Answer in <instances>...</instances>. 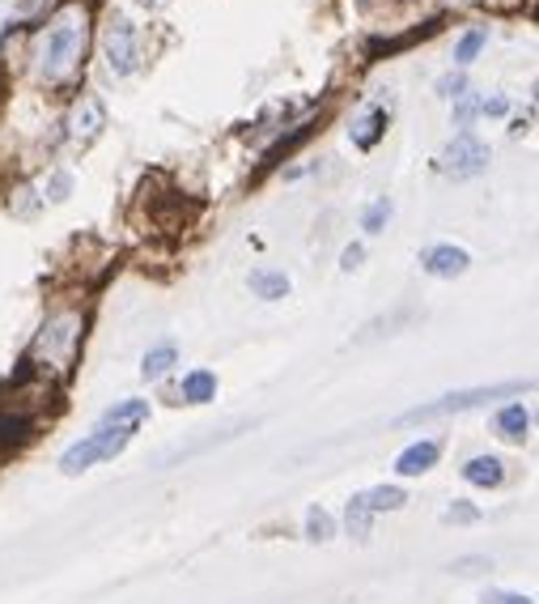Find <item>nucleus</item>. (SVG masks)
<instances>
[{
  "label": "nucleus",
  "instance_id": "1a4fd4ad",
  "mask_svg": "<svg viewBox=\"0 0 539 604\" xmlns=\"http://www.w3.org/2000/svg\"><path fill=\"white\" fill-rule=\"evenodd\" d=\"M438 456H442V447H438L433 438H421V443H412V447L399 452L396 473L399 477H421V473H429V468L438 464Z\"/></svg>",
  "mask_w": 539,
  "mask_h": 604
},
{
  "label": "nucleus",
  "instance_id": "0eeeda50",
  "mask_svg": "<svg viewBox=\"0 0 539 604\" xmlns=\"http://www.w3.org/2000/svg\"><path fill=\"white\" fill-rule=\"evenodd\" d=\"M485 167H489V146L480 137H471V132H459L442 154V170L455 175V179H471V175H480Z\"/></svg>",
  "mask_w": 539,
  "mask_h": 604
},
{
  "label": "nucleus",
  "instance_id": "a211bd4d",
  "mask_svg": "<svg viewBox=\"0 0 539 604\" xmlns=\"http://www.w3.org/2000/svg\"><path fill=\"white\" fill-rule=\"evenodd\" d=\"M174 358H179V354H174V345H158V349H149V354H144L141 375L149 379V384H153V379H162L166 370L174 366Z\"/></svg>",
  "mask_w": 539,
  "mask_h": 604
},
{
  "label": "nucleus",
  "instance_id": "aec40b11",
  "mask_svg": "<svg viewBox=\"0 0 539 604\" xmlns=\"http://www.w3.org/2000/svg\"><path fill=\"white\" fill-rule=\"evenodd\" d=\"M306 536H310V541H331V536H336V524H331V515L323 507H310V515H306Z\"/></svg>",
  "mask_w": 539,
  "mask_h": 604
},
{
  "label": "nucleus",
  "instance_id": "c756f323",
  "mask_svg": "<svg viewBox=\"0 0 539 604\" xmlns=\"http://www.w3.org/2000/svg\"><path fill=\"white\" fill-rule=\"evenodd\" d=\"M345 268H357L361 265V247H345V260H340Z\"/></svg>",
  "mask_w": 539,
  "mask_h": 604
},
{
  "label": "nucleus",
  "instance_id": "dca6fc26",
  "mask_svg": "<svg viewBox=\"0 0 539 604\" xmlns=\"http://www.w3.org/2000/svg\"><path fill=\"white\" fill-rule=\"evenodd\" d=\"M251 294L277 303V298L289 294V277H285V273H251Z\"/></svg>",
  "mask_w": 539,
  "mask_h": 604
},
{
  "label": "nucleus",
  "instance_id": "9d476101",
  "mask_svg": "<svg viewBox=\"0 0 539 604\" xmlns=\"http://www.w3.org/2000/svg\"><path fill=\"white\" fill-rule=\"evenodd\" d=\"M501 477H506V464L497 456H476L463 464V482L476 489H492V485H501Z\"/></svg>",
  "mask_w": 539,
  "mask_h": 604
},
{
  "label": "nucleus",
  "instance_id": "f8f14e48",
  "mask_svg": "<svg viewBox=\"0 0 539 604\" xmlns=\"http://www.w3.org/2000/svg\"><path fill=\"white\" fill-rule=\"evenodd\" d=\"M102 123H107L102 107H98L94 98H81V107L72 111V137L77 141H94L98 132H102Z\"/></svg>",
  "mask_w": 539,
  "mask_h": 604
},
{
  "label": "nucleus",
  "instance_id": "cd10ccee",
  "mask_svg": "<svg viewBox=\"0 0 539 604\" xmlns=\"http://www.w3.org/2000/svg\"><path fill=\"white\" fill-rule=\"evenodd\" d=\"M476 519V511L471 507H450L446 511V524H471Z\"/></svg>",
  "mask_w": 539,
  "mask_h": 604
},
{
  "label": "nucleus",
  "instance_id": "9b49d317",
  "mask_svg": "<svg viewBox=\"0 0 539 604\" xmlns=\"http://www.w3.org/2000/svg\"><path fill=\"white\" fill-rule=\"evenodd\" d=\"M144 417H149V400H119L111 409L102 413L98 426H116V430H137Z\"/></svg>",
  "mask_w": 539,
  "mask_h": 604
},
{
  "label": "nucleus",
  "instance_id": "a878e982",
  "mask_svg": "<svg viewBox=\"0 0 539 604\" xmlns=\"http://www.w3.org/2000/svg\"><path fill=\"white\" fill-rule=\"evenodd\" d=\"M69 188H72V175H64V170H56V175H51V200H64V196H69Z\"/></svg>",
  "mask_w": 539,
  "mask_h": 604
},
{
  "label": "nucleus",
  "instance_id": "4468645a",
  "mask_svg": "<svg viewBox=\"0 0 539 604\" xmlns=\"http://www.w3.org/2000/svg\"><path fill=\"white\" fill-rule=\"evenodd\" d=\"M527 426H531V413L522 409V405H506V409L497 413V435L510 438V443H522Z\"/></svg>",
  "mask_w": 539,
  "mask_h": 604
},
{
  "label": "nucleus",
  "instance_id": "412c9836",
  "mask_svg": "<svg viewBox=\"0 0 539 604\" xmlns=\"http://www.w3.org/2000/svg\"><path fill=\"white\" fill-rule=\"evenodd\" d=\"M387 218H391V200H375V205L361 214V226H366L370 235H378V230L387 226Z\"/></svg>",
  "mask_w": 539,
  "mask_h": 604
},
{
  "label": "nucleus",
  "instance_id": "423d86ee",
  "mask_svg": "<svg viewBox=\"0 0 539 604\" xmlns=\"http://www.w3.org/2000/svg\"><path fill=\"white\" fill-rule=\"evenodd\" d=\"M102 56H107L111 73L119 77L137 73L141 69V34H137V26L128 22V18H116V22L107 26V34H102Z\"/></svg>",
  "mask_w": 539,
  "mask_h": 604
},
{
  "label": "nucleus",
  "instance_id": "39448f33",
  "mask_svg": "<svg viewBox=\"0 0 539 604\" xmlns=\"http://www.w3.org/2000/svg\"><path fill=\"white\" fill-rule=\"evenodd\" d=\"M403 503H408V494H403V489H396V485H375V489H361V494H352L349 507H345V524H349V536L366 541L378 511H399Z\"/></svg>",
  "mask_w": 539,
  "mask_h": 604
},
{
  "label": "nucleus",
  "instance_id": "f3484780",
  "mask_svg": "<svg viewBox=\"0 0 539 604\" xmlns=\"http://www.w3.org/2000/svg\"><path fill=\"white\" fill-rule=\"evenodd\" d=\"M310 128H315V123H298V128H293V132H289V137H281V141H277V146L268 149V158H263V170H268V167H277V162H281V158H289V154H293V149L302 146L306 137H310Z\"/></svg>",
  "mask_w": 539,
  "mask_h": 604
},
{
  "label": "nucleus",
  "instance_id": "f03ea898",
  "mask_svg": "<svg viewBox=\"0 0 539 604\" xmlns=\"http://www.w3.org/2000/svg\"><path fill=\"white\" fill-rule=\"evenodd\" d=\"M81 56H86V13H81V9H64V13H56V22L43 30L39 73H43V81L60 86V81H69L72 69L81 65Z\"/></svg>",
  "mask_w": 539,
  "mask_h": 604
},
{
  "label": "nucleus",
  "instance_id": "2eb2a0df",
  "mask_svg": "<svg viewBox=\"0 0 539 604\" xmlns=\"http://www.w3.org/2000/svg\"><path fill=\"white\" fill-rule=\"evenodd\" d=\"M212 396H217V375L212 370H191L183 379V400L188 405H209Z\"/></svg>",
  "mask_w": 539,
  "mask_h": 604
},
{
  "label": "nucleus",
  "instance_id": "7ed1b4c3",
  "mask_svg": "<svg viewBox=\"0 0 539 604\" xmlns=\"http://www.w3.org/2000/svg\"><path fill=\"white\" fill-rule=\"evenodd\" d=\"M531 384H492V387H471V392H450V396H438V400H429V405H417V409H408L399 422L408 426V422H433V417H459V413H471V409H485L492 405L497 396H515V392H527Z\"/></svg>",
  "mask_w": 539,
  "mask_h": 604
},
{
  "label": "nucleus",
  "instance_id": "6ab92c4d",
  "mask_svg": "<svg viewBox=\"0 0 539 604\" xmlns=\"http://www.w3.org/2000/svg\"><path fill=\"white\" fill-rule=\"evenodd\" d=\"M485 43H489V30H480V26H476V30H468V34L459 39V48H455V65H459V69H468L471 60L485 51Z\"/></svg>",
  "mask_w": 539,
  "mask_h": 604
},
{
  "label": "nucleus",
  "instance_id": "20e7f679",
  "mask_svg": "<svg viewBox=\"0 0 539 604\" xmlns=\"http://www.w3.org/2000/svg\"><path fill=\"white\" fill-rule=\"evenodd\" d=\"M132 435L137 430H116V426H98L94 435H86L81 443H72L69 452L60 456V468L69 473V477H77V473H86V468H94V464H102V459H116L128 443H132Z\"/></svg>",
  "mask_w": 539,
  "mask_h": 604
},
{
  "label": "nucleus",
  "instance_id": "ddd939ff",
  "mask_svg": "<svg viewBox=\"0 0 539 604\" xmlns=\"http://www.w3.org/2000/svg\"><path fill=\"white\" fill-rule=\"evenodd\" d=\"M387 123H391V116L382 111V107H375L366 120H357L352 123V146L357 149H375L378 146V137L387 132Z\"/></svg>",
  "mask_w": 539,
  "mask_h": 604
},
{
  "label": "nucleus",
  "instance_id": "393cba45",
  "mask_svg": "<svg viewBox=\"0 0 539 604\" xmlns=\"http://www.w3.org/2000/svg\"><path fill=\"white\" fill-rule=\"evenodd\" d=\"M476 107H480V102L463 90V95H459V102H455V123H468L471 116H476Z\"/></svg>",
  "mask_w": 539,
  "mask_h": 604
},
{
  "label": "nucleus",
  "instance_id": "f257e3e1",
  "mask_svg": "<svg viewBox=\"0 0 539 604\" xmlns=\"http://www.w3.org/2000/svg\"><path fill=\"white\" fill-rule=\"evenodd\" d=\"M81 337H86V315L56 311L48 324L39 328L34 345L26 349L22 375H18V379H26V375H43V379H64V375H72Z\"/></svg>",
  "mask_w": 539,
  "mask_h": 604
},
{
  "label": "nucleus",
  "instance_id": "4be33fe9",
  "mask_svg": "<svg viewBox=\"0 0 539 604\" xmlns=\"http://www.w3.org/2000/svg\"><path fill=\"white\" fill-rule=\"evenodd\" d=\"M492 566V557H459L455 562V575H485Z\"/></svg>",
  "mask_w": 539,
  "mask_h": 604
},
{
  "label": "nucleus",
  "instance_id": "5701e85b",
  "mask_svg": "<svg viewBox=\"0 0 539 604\" xmlns=\"http://www.w3.org/2000/svg\"><path fill=\"white\" fill-rule=\"evenodd\" d=\"M26 417H0V459L9 456V447H18V438L9 435V426H22Z\"/></svg>",
  "mask_w": 539,
  "mask_h": 604
},
{
  "label": "nucleus",
  "instance_id": "bb28decb",
  "mask_svg": "<svg viewBox=\"0 0 539 604\" xmlns=\"http://www.w3.org/2000/svg\"><path fill=\"white\" fill-rule=\"evenodd\" d=\"M438 95L459 98V95H463V77H442V81H438Z\"/></svg>",
  "mask_w": 539,
  "mask_h": 604
},
{
  "label": "nucleus",
  "instance_id": "b1692460",
  "mask_svg": "<svg viewBox=\"0 0 539 604\" xmlns=\"http://www.w3.org/2000/svg\"><path fill=\"white\" fill-rule=\"evenodd\" d=\"M480 604H531V596H518V592H485L480 596Z\"/></svg>",
  "mask_w": 539,
  "mask_h": 604
},
{
  "label": "nucleus",
  "instance_id": "c85d7f7f",
  "mask_svg": "<svg viewBox=\"0 0 539 604\" xmlns=\"http://www.w3.org/2000/svg\"><path fill=\"white\" fill-rule=\"evenodd\" d=\"M480 111H485V116H506V98H485Z\"/></svg>",
  "mask_w": 539,
  "mask_h": 604
},
{
  "label": "nucleus",
  "instance_id": "6e6552de",
  "mask_svg": "<svg viewBox=\"0 0 539 604\" xmlns=\"http://www.w3.org/2000/svg\"><path fill=\"white\" fill-rule=\"evenodd\" d=\"M468 265H471V256L463 251V247H455V242H433V247H425L421 251V268L429 273V277H442V281L463 277Z\"/></svg>",
  "mask_w": 539,
  "mask_h": 604
}]
</instances>
